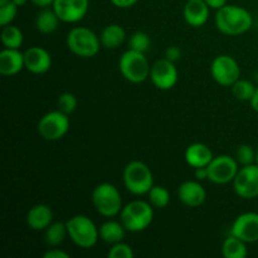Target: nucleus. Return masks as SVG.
Listing matches in <instances>:
<instances>
[{"mask_svg":"<svg viewBox=\"0 0 258 258\" xmlns=\"http://www.w3.org/2000/svg\"><path fill=\"white\" fill-rule=\"evenodd\" d=\"M216 27L221 33L237 37L248 32L253 25L251 13L239 5H224L216 13Z\"/></svg>","mask_w":258,"mask_h":258,"instance_id":"f257e3e1","label":"nucleus"},{"mask_svg":"<svg viewBox=\"0 0 258 258\" xmlns=\"http://www.w3.org/2000/svg\"><path fill=\"white\" fill-rule=\"evenodd\" d=\"M120 221L131 233H139L150 227L154 221V207L150 202L133 201L123 206L120 213Z\"/></svg>","mask_w":258,"mask_h":258,"instance_id":"f03ea898","label":"nucleus"},{"mask_svg":"<svg viewBox=\"0 0 258 258\" xmlns=\"http://www.w3.org/2000/svg\"><path fill=\"white\" fill-rule=\"evenodd\" d=\"M68 238L80 248L90 249L97 244L100 239V228L87 216L77 214L66 221Z\"/></svg>","mask_w":258,"mask_h":258,"instance_id":"7ed1b4c3","label":"nucleus"},{"mask_svg":"<svg viewBox=\"0 0 258 258\" xmlns=\"http://www.w3.org/2000/svg\"><path fill=\"white\" fill-rule=\"evenodd\" d=\"M67 48L75 55L81 58H92L101 49L100 35L86 27H76L68 32L66 38Z\"/></svg>","mask_w":258,"mask_h":258,"instance_id":"20e7f679","label":"nucleus"},{"mask_svg":"<svg viewBox=\"0 0 258 258\" xmlns=\"http://www.w3.org/2000/svg\"><path fill=\"white\" fill-rule=\"evenodd\" d=\"M91 201L97 213L106 218L120 216L123 208L120 190L111 183H101L95 186Z\"/></svg>","mask_w":258,"mask_h":258,"instance_id":"39448f33","label":"nucleus"},{"mask_svg":"<svg viewBox=\"0 0 258 258\" xmlns=\"http://www.w3.org/2000/svg\"><path fill=\"white\" fill-rule=\"evenodd\" d=\"M122 179L125 188L134 196H145L154 186L153 171L140 160L130 161L125 166Z\"/></svg>","mask_w":258,"mask_h":258,"instance_id":"423d86ee","label":"nucleus"},{"mask_svg":"<svg viewBox=\"0 0 258 258\" xmlns=\"http://www.w3.org/2000/svg\"><path fill=\"white\" fill-rule=\"evenodd\" d=\"M118 70L128 82L143 83L150 78L151 66L145 53L127 49L118 60Z\"/></svg>","mask_w":258,"mask_h":258,"instance_id":"0eeeda50","label":"nucleus"},{"mask_svg":"<svg viewBox=\"0 0 258 258\" xmlns=\"http://www.w3.org/2000/svg\"><path fill=\"white\" fill-rule=\"evenodd\" d=\"M71 127V121L67 113L60 110L49 111L40 117L38 122V134L47 141L60 140L67 135Z\"/></svg>","mask_w":258,"mask_h":258,"instance_id":"6e6552de","label":"nucleus"},{"mask_svg":"<svg viewBox=\"0 0 258 258\" xmlns=\"http://www.w3.org/2000/svg\"><path fill=\"white\" fill-rule=\"evenodd\" d=\"M211 76L222 87H232L241 78V67L232 55H217L211 63Z\"/></svg>","mask_w":258,"mask_h":258,"instance_id":"1a4fd4ad","label":"nucleus"},{"mask_svg":"<svg viewBox=\"0 0 258 258\" xmlns=\"http://www.w3.org/2000/svg\"><path fill=\"white\" fill-rule=\"evenodd\" d=\"M207 168H208V180L213 184L223 185V184L233 183L239 170V164L236 158H232L231 155H218L214 156Z\"/></svg>","mask_w":258,"mask_h":258,"instance_id":"9d476101","label":"nucleus"},{"mask_svg":"<svg viewBox=\"0 0 258 258\" xmlns=\"http://www.w3.org/2000/svg\"><path fill=\"white\" fill-rule=\"evenodd\" d=\"M233 190L239 198L254 199L258 197V164L242 166L233 180Z\"/></svg>","mask_w":258,"mask_h":258,"instance_id":"9b49d317","label":"nucleus"},{"mask_svg":"<svg viewBox=\"0 0 258 258\" xmlns=\"http://www.w3.org/2000/svg\"><path fill=\"white\" fill-rule=\"evenodd\" d=\"M178 70L175 63L163 58L158 59L150 70V80L158 90L169 91L178 83Z\"/></svg>","mask_w":258,"mask_h":258,"instance_id":"f8f14e48","label":"nucleus"},{"mask_svg":"<svg viewBox=\"0 0 258 258\" xmlns=\"http://www.w3.org/2000/svg\"><path fill=\"white\" fill-rule=\"evenodd\" d=\"M231 234L246 243L258 242V213L246 212L239 214L232 223Z\"/></svg>","mask_w":258,"mask_h":258,"instance_id":"ddd939ff","label":"nucleus"},{"mask_svg":"<svg viewBox=\"0 0 258 258\" xmlns=\"http://www.w3.org/2000/svg\"><path fill=\"white\" fill-rule=\"evenodd\" d=\"M52 8L60 22L78 23L86 17L90 8V0H54Z\"/></svg>","mask_w":258,"mask_h":258,"instance_id":"4468645a","label":"nucleus"},{"mask_svg":"<svg viewBox=\"0 0 258 258\" xmlns=\"http://www.w3.org/2000/svg\"><path fill=\"white\" fill-rule=\"evenodd\" d=\"M25 70L33 75H44L52 67V55L45 48L34 45L24 52Z\"/></svg>","mask_w":258,"mask_h":258,"instance_id":"2eb2a0df","label":"nucleus"},{"mask_svg":"<svg viewBox=\"0 0 258 258\" xmlns=\"http://www.w3.org/2000/svg\"><path fill=\"white\" fill-rule=\"evenodd\" d=\"M178 198L189 208H198L207 201V190L199 180H186L178 186Z\"/></svg>","mask_w":258,"mask_h":258,"instance_id":"dca6fc26","label":"nucleus"},{"mask_svg":"<svg viewBox=\"0 0 258 258\" xmlns=\"http://www.w3.org/2000/svg\"><path fill=\"white\" fill-rule=\"evenodd\" d=\"M53 217L54 214L48 204H35L28 211L25 216V223L32 231H45L53 223Z\"/></svg>","mask_w":258,"mask_h":258,"instance_id":"f3484780","label":"nucleus"},{"mask_svg":"<svg viewBox=\"0 0 258 258\" xmlns=\"http://www.w3.org/2000/svg\"><path fill=\"white\" fill-rule=\"evenodd\" d=\"M211 8L204 0H188L184 5L183 15L186 24L193 28H201L208 22Z\"/></svg>","mask_w":258,"mask_h":258,"instance_id":"a211bd4d","label":"nucleus"},{"mask_svg":"<svg viewBox=\"0 0 258 258\" xmlns=\"http://www.w3.org/2000/svg\"><path fill=\"white\" fill-rule=\"evenodd\" d=\"M25 68L24 53L19 49L4 48L0 52V73L5 77L18 75Z\"/></svg>","mask_w":258,"mask_h":258,"instance_id":"6ab92c4d","label":"nucleus"},{"mask_svg":"<svg viewBox=\"0 0 258 258\" xmlns=\"http://www.w3.org/2000/svg\"><path fill=\"white\" fill-rule=\"evenodd\" d=\"M186 164L190 168H204L208 166L209 163L213 160L214 155L212 149L203 143H194L186 148L184 154Z\"/></svg>","mask_w":258,"mask_h":258,"instance_id":"aec40b11","label":"nucleus"},{"mask_svg":"<svg viewBox=\"0 0 258 258\" xmlns=\"http://www.w3.org/2000/svg\"><path fill=\"white\" fill-rule=\"evenodd\" d=\"M126 37H127L126 30L122 25L117 24V23H111V24L106 25L101 32V45L105 49H117L125 42Z\"/></svg>","mask_w":258,"mask_h":258,"instance_id":"412c9836","label":"nucleus"},{"mask_svg":"<svg viewBox=\"0 0 258 258\" xmlns=\"http://www.w3.org/2000/svg\"><path fill=\"white\" fill-rule=\"evenodd\" d=\"M100 228V239L103 241L107 244H115L118 242H122L125 238L126 234V228L123 227V224L117 221H113V219H108L105 223L101 224Z\"/></svg>","mask_w":258,"mask_h":258,"instance_id":"4be33fe9","label":"nucleus"},{"mask_svg":"<svg viewBox=\"0 0 258 258\" xmlns=\"http://www.w3.org/2000/svg\"><path fill=\"white\" fill-rule=\"evenodd\" d=\"M60 19L54 12V9H48V8H43L35 18V28L38 32L43 33V34H52L59 27Z\"/></svg>","mask_w":258,"mask_h":258,"instance_id":"5701e85b","label":"nucleus"},{"mask_svg":"<svg viewBox=\"0 0 258 258\" xmlns=\"http://www.w3.org/2000/svg\"><path fill=\"white\" fill-rule=\"evenodd\" d=\"M222 254L226 258H246L248 254L247 243L231 234L223 241Z\"/></svg>","mask_w":258,"mask_h":258,"instance_id":"b1692460","label":"nucleus"},{"mask_svg":"<svg viewBox=\"0 0 258 258\" xmlns=\"http://www.w3.org/2000/svg\"><path fill=\"white\" fill-rule=\"evenodd\" d=\"M4 48H12V49H20L24 42V34L22 29L17 25L8 24L3 27L2 35H0Z\"/></svg>","mask_w":258,"mask_h":258,"instance_id":"393cba45","label":"nucleus"},{"mask_svg":"<svg viewBox=\"0 0 258 258\" xmlns=\"http://www.w3.org/2000/svg\"><path fill=\"white\" fill-rule=\"evenodd\" d=\"M67 237L68 231L66 222H55L44 231V241L48 247L59 246L64 242Z\"/></svg>","mask_w":258,"mask_h":258,"instance_id":"a878e982","label":"nucleus"},{"mask_svg":"<svg viewBox=\"0 0 258 258\" xmlns=\"http://www.w3.org/2000/svg\"><path fill=\"white\" fill-rule=\"evenodd\" d=\"M148 197L149 202H150L151 206H153L154 208H166V207L169 206V203H170V193H169V190L165 186L154 185L153 188L149 190Z\"/></svg>","mask_w":258,"mask_h":258,"instance_id":"bb28decb","label":"nucleus"},{"mask_svg":"<svg viewBox=\"0 0 258 258\" xmlns=\"http://www.w3.org/2000/svg\"><path fill=\"white\" fill-rule=\"evenodd\" d=\"M232 93H233L234 97L238 101H248L253 96L254 91H256V86L251 82V81L242 80L239 78L237 82H234L232 85Z\"/></svg>","mask_w":258,"mask_h":258,"instance_id":"cd10ccee","label":"nucleus"},{"mask_svg":"<svg viewBox=\"0 0 258 258\" xmlns=\"http://www.w3.org/2000/svg\"><path fill=\"white\" fill-rule=\"evenodd\" d=\"M127 44L128 49L146 53L151 45V39L150 37H149L148 33L143 32V30H138V32L131 34V37L128 38Z\"/></svg>","mask_w":258,"mask_h":258,"instance_id":"c85d7f7f","label":"nucleus"},{"mask_svg":"<svg viewBox=\"0 0 258 258\" xmlns=\"http://www.w3.org/2000/svg\"><path fill=\"white\" fill-rule=\"evenodd\" d=\"M18 7L13 0H0V25L12 24L18 14Z\"/></svg>","mask_w":258,"mask_h":258,"instance_id":"c756f323","label":"nucleus"},{"mask_svg":"<svg viewBox=\"0 0 258 258\" xmlns=\"http://www.w3.org/2000/svg\"><path fill=\"white\" fill-rule=\"evenodd\" d=\"M236 160L242 166L254 164L256 163V150L248 144H242L236 150Z\"/></svg>","mask_w":258,"mask_h":258,"instance_id":"7c9ffc66","label":"nucleus"},{"mask_svg":"<svg viewBox=\"0 0 258 258\" xmlns=\"http://www.w3.org/2000/svg\"><path fill=\"white\" fill-rule=\"evenodd\" d=\"M78 106L77 97H76L73 93L71 92H64L62 95H59L57 100V107L58 110H60L62 112L67 113V115H71L76 111Z\"/></svg>","mask_w":258,"mask_h":258,"instance_id":"2f4dec72","label":"nucleus"},{"mask_svg":"<svg viewBox=\"0 0 258 258\" xmlns=\"http://www.w3.org/2000/svg\"><path fill=\"white\" fill-rule=\"evenodd\" d=\"M134 256H135V252H134L133 247L125 242L112 244L107 252L108 258H133Z\"/></svg>","mask_w":258,"mask_h":258,"instance_id":"473e14b6","label":"nucleus"},{"mask_svg":"<svg viewBox=\"0 0 258 258\" xmlns=\"http://www.w3.org/2000/svg\"><path fill=\"white\" fill-rule=\"evenodd\" d=\"M180 57H181V49L178 47V45H171V47L166 48V50H165L166 59H169V60H171V62L175 63Z\"/></svg>","mask_w":258,"mask_h":258,"instance_id":"72a5a7b5","label":"nucleus"},{"mask_svg":"<svg viewBox=\"0 0 258 258\" xmlns=\"http://www.w3.org/2000/svg\"><path fill=\"white\" fill-rule=\"evenodd\" d=\"M44 258H70V253L64 252L63 249H58V248H52L48 249L44 254H43Z\"/></svg>","mask_w":258,"mask_h":258,"instance_id":"f704fd0d","label":"nucleus"},{"mask_svg":"<svg viewBox=\"0 0 258 258\" xmlns=\"http://www.w3.org/2000/svg\"><path fill=\"white\" fill-rule=\"evenodd\" d=\"M116 8H120V9H127V8L134 7L139 0H110Z\"/></svg>","mask_w":258,"mask_h":258,"instance_id":"c9c22d12","label":"nucleus"},{"mask_svg":"<svg viewBox=\"0 0 258 258\" xmlns=\"http://www.w3.org/2000/svg\"><path fill=\"white\" fill-rule=\"evenodd\" d=\"M194 174H196L197 180H208V168H207V166H204V168H197L196 173Z\"/></svg>","mask_w":258,"mask_h":258,"instance_id":"e433bc0d","label":"nucleus"},{"mask_svg":"<svg viewBox=\"0 0 258 258\" xmlns=\"http://www.w3.org/2000/svg\"><path fill=\"white\" fill-rule=\"evenodd\" d=\"M204 2L208 4V7L211 9L214 10H218L221 8H223L224 5H227V0H204Z\"/></svg>","mask_w":258,"mask_h":258,"instance_id":"4c0bfd02","label":"nucleus"},{"mask_svg":"<svg viewBox=\"0 0 258 258\" xmlns=\"http://www.w3.org/2000/svg\"><path fill=\"white\" fill-rule=\"evenodd\" d=\"M30 2H32L33 4L35 5V7H38V8H40V9H43V8L52 7L53 3H54V0H30Z\"/></svg>","mask_w":258,"mask_h":258,"instance_id":"58836bf2","label":"nucleus"},{"mask_svg":"<svg viewBox=\"0 0 258 258\" xmlns=\"http://www.w3.org/2000/svg\"><path fill=\"white\" fill-rule=\"evenodd\" d=\"M249 103H251L252 110L258 112V87H256V91H254L253 96H252V98L249 100Z\"/></svg>","mask_w":258,"mask_h":258,"instance_id":"ea45409f","label":"nucleus"},{"mask_svg":"<svg viewBox=\"0 0 258 258\" xmlns=\"http://www.w3.org/2000/svg\"><path fill=\"white\" fill-rule=\"evenodd\" d=\"M13 2H14L15 4L18 5V7H19V8H22V7H24V5L27 4V3L29 2V0H13Z\"/></svg>","mask_w":258,"mask_h":258,"instance_id":"a19ab883","label":"nucleus"},{"mask_svg":"<svg viewBox=\"0 0 258 258\" xmlns=\"http://www.w3.org/2000/svg\"><path fill=\"white\" fill-rule=\"evenodd\" d=\"M256 164H258V148L256 150Z\"/></svg>","mask_w":258,"mask_h":258,"instance_id":"79ce46f5","label":"nucleus"}]
</instances>
